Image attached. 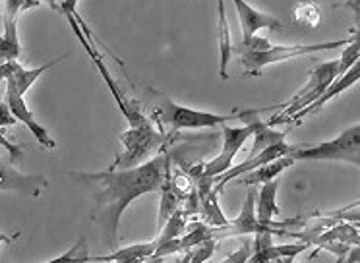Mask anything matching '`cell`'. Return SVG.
I'll return each mask as SVG.
<instances>
[{"mask_svg":"<svg viewBox=\"0 0 360 263\" xmlns=\"http://www.w3.org/2000/svg\"><path fill=\"white\" fill-rule=\"evenodd\" d=\"M171 167L169 153L155 155L153 159L141 162L132 169H107L99 172H74L72 177L78 182L91 188L94 193V211L91 219L99 224L103 238L110 250L118 246V224L124 209L146 193L161 188Z\"/></svg>","mask_w":360,"mask_h":263,"instance_id":"obj_1","label":"cell"},{"mask_svg":"<svg viewBox=\"0 0 360 263\" xmlns=\"http://www.w3.org/2000/svg\"><path fill=\"white\" fill-rule=\"evenodd\" d=\"M360 60V43H359V31L356 35H352L351 43L343 46V53L335 60H328L318 64L316 68L310 72V79L308 84L300 89V91L292 97V99L285 105V110L281 115L274 116L267 126H275V124H285L289 120L290 116L300 113L302 108H306L308 105H312L314 101H318L321 97V93L328 89L329 85L333 84V79L339 77L341 74H345L347 70L354 66L356 62Z\"/></svg>","mask_w":360,"mask_h":263,"instance_id":"obj_2","label":"cell"},{"mask_svg":"<svg viewBox=\"0 0 360 263\" xmlns=\"http://www.w3.org/2000/svg\"><path fill=\"white\" fill-rule=\"evenodd\" d=\"M240 115H215L196 108L176 105L172 99H159L153 107V118L161 126L163 134H176L179 130H202V128H217L235 120Z\"/></svg>","mask_w":360,"mask_h":263,"instance_id":"obj_3","label":"cell"},{"mask_svg":"<svg viewBox=\"0 0 360 263\" xmlns=\"http://www.w3.org/2000/svg\"><path fill=\"white\" fill-rule=\"evenodd\" d=\"M351 39L352 37L323 41V43H316V45H269L267 49H262V51H246V49H243L240 60H243V66L248 76H262L269 64L290 60V58H298V56H306V54L321 53V51L343 49L345 45L351 43Z\"/></svg>","mask_w":360,"mask_h":263,"instance_id":"obj_4","label":"cell"},{"mask_svg":"<svg viewBox=\"0 0 360 263\" xmlns=\"http://www.w3.org/2000/svg\"><path fill=\"white\" fill-rule=\"evenodd\" d=\"M167 139H169V136L159 130L151 120L140 124V126L128 128L120 136V141H122L124 149L109 169H132V167H138L141 162L148 161L157 149H161L167 143Z\"/></svg>","mask_w":360,"mask_h":263,"instance_id":"obj_5","label":"cell"},{"mask_svg":"<svg viewBox=\"0 0 360 263\" xmlns=\"http://www.w3.org/2000/svg\"><path fill=\"white\" fill-rule=\"evenodd\" d=\"M295 161H347L360 165V126L354 124L341 136L318 146H295L289 153Z\"/></svg>","mask_w":360,"mask_h":263,"instance_id":"obj_6","label":"cell"},{"mask_svg":"<svg viewBox=\"0 0 360 263\" xmlns=\"http://www.w3.org/2000/svg\"><path fill=\"white\" fill-rule=\"evenodd\" d=\"M258 115V110H250V113H243L240 118L246 120L244 126H229L223 124L221 132H223V149L221 153L212 159V161L205 162L204 172L200 178H215L221 177L223 172H227L233 167L236 153L240 151V147L244 146V141L250 138L252 132H254V116Z\"/></svg>","mask_w":360,"mask_h":263,"instance_id":"obj_7","label":"cell"},{"mask_svg":"<svg viewBox=\"0 0 360 263\" xmlns=\"http://www.w3.org/2000/svg\"><path fill=\"white\" fill-rule=\"evenodd\" d=\"M274 232H258L254 234V250H250V257L246 263H271L281 257H295L306 252L310 244L306 242H292V244H274Z\"/></svg>","mask_w":360,"mask_h":263,"instance_id":"obj_8","label":"cell"},{"mask_svg":"<svg viewBox=\"0 0 360 263\" xmlns=\"http://www.w3.org/2000/svg\"><path fill=\"white\" fill-rule=\"evenodd\" d=\"M258 232H274L262 226L256 219V195L248 193L244 205L240 209V215L235 221H229L223 226H212V234L215 240L231 238V236H248V234H258ZM275 234V232H274Z\"/></svg>","mask_w":360,"mask_h":263,"instance_id":"obj_9","label":"cell"},{"mask_svg":"<svg viewBox=\"0 0 360 263\" xmlns=\"http://www.w3.org/2000/svg\"><path fill=\"white\" fill-rule=\"evenodd\" d=\"M49 186V180L41 174H24L10 162L0 161V190L18 192L37 198Z\"/></svg>","mask_w":360,"mask_h":263,"instance_id":"obj_10","label":"cell"},{"mask_svg":"<svg viewBox=\"0 0 360 263\" xmlns=\"http://www.w3.org/2000/svg\"><path fill=\"white\" fill-rule=\"evenodd\" d=\"M4 84H6V103H8L10 113L14 115V118H16L18 122L25 124V126L30 128V132L33 134V138L37 139L41 146L47 147V149H55L56 141L49 136L47 128H43V126L35 120L33 113L27 108V105H25L24 95H20V93L16 91V87L12 84H8V82H4Z\"/></svg>","mask_w":360,"mask_h":263,"instance_id":"obj_11","label":"cell"},{"mask_svg":"<svg viewBox=\"0 0 360 263\" xmlns=\"http://www.w3.org/2000/svg\"><path fill=\"white\" fill-rule=\"evenodd\" d=\"M64 58H68V54H64L60 58H56V60H51L47 64H43L39 68H32L27 70L24 68L22 64L18 60H10V62H0V82H8L16 87V91L20 95H25V93L30 91V87H32L37 79H39L47 70H51L53 66H56L58 62H63Z\"/></svg>","mask_w":360,"mask_h":263,"instance_id":"obj_12","label":"cell"},{"mask_svg":"<svg viewBox=\"0 0 360 263\" xmlns=\"http://www.w3.org/2000/svg\"><path fill=\"white\" fill-rule=\"evenodd\" d=\"M18 14H20V0H4L0 62L18 60V56L22 53V45H20V37H18Z\"/></svg>","mask_w":360,"mask_h":263,"instance_id":"obj_13","label":"cell"},{"mask_svg":"<svg viewBox=\"0 0 360 263\" xmlns=\"http://www.w3.org/2000/svg\"><path fill=\"white\" fill-rule=\"evenodd\" d=\"M277 192H279V178L269 180L262 184L258 192V203H256V219L267 231H274L275 236H279L285 226H290V221L285 223H274V219L279 215V203H277Z\"/></svg>","mask_w":360,"mask_h":263,"instance_id":"obj_14","label":"cell"},{"mask_svg":"<svg viewBox=\"0 0 360 263\" xmlns=\"http://www.w3.org/2000/svg\"><path fill=\"white\" fill-rule=\"evenodd\" d=\"M238 14V22H240V30H243V45L248 43L259 30H281L283 23L279 18H275L266 12H259L256 8H252L246 0H233Z\"/></svg>","mask_w":360,"mask_h":263,"instance_id":"obj_15","label":"cell"},{"mask_svg":"<svg viewBox=\"0 0 360 263\" xmlns=\"http://www.w3.org/2000/svg\"><path fill=\"white\" fill-rule=\"evenodd\" d=\"M359 79H360V64L356 62V64H354V66H351V68L347 70L345 74H341V76L333 79V84L329 85L328 89L321 93L320 99L314 101L312 105H308V107L302 108L300 113L290 116L289 120H287L285 124H298V122H302L304 118H308V116L316 115L318 110H321V108L326 107V103H329V99L337 97L339 93L347 91V89H349V87H352V85L356 84Z\"/></svg>","mask_w":360,"mask_h":263,"instance_id":"obj_16","label":"cell"},{"mask_svg":"<svg viewBox=\"0 0 360 263\" xmlns=\"http://www.w3.org/2000/svg\"><path fill=\"white\" fill-rule=\"evenodd\" d=\"M198 200H200V209L198 213L202 217V223L210 226H223L229 223V219L223 215L217 201V192L213 190V178H200L196 182Z\"/></svg>","mask_w":360,"mask_h":263,"instance_id":"obj_17","label":"cell"},{"mask_svg":"<svg viewBox=\"0 0 360 263\" xmlns=\"http://www.w3.org/2000/svg\"><path fill=\"white\" fill-rule=\"evenodd\" d=\"M217 14H219V22H217V39H219V76L223 79H229V64L233 58V37H231V30H229L227 20V6L225 0H217Z\"/></svg>","mask_w":360,"mask_h":263,"instance_id":"obj_18","label":"cell"},{"mask_svg":"<svg viewBox=\"0 0 360 263\" xmlns=\"http://www.w3.org/2000/svg\"><path fill=\"white\" fill-rule=\"evenodd\" d=\"M295 159L289 157V155H285V157H279V159H275L271 162H266V165H262L258 169L250 170V172H246L238 182L243 186H256V184H266L269 180H275V178H279L283 170H287L289 167L295 165Z\"/></svg>","mask_w":360,"mask_h":263,"instance_id":"obj_19","label":"cell"},{"mask_svg":"<svg viewBox=\"0 0 360 263\" xmlns=\"http://www.w3.org/2000/svg\"><path fill=\"white\" fill-rule=\"evenodd\" d=\"M155 252V242H141V244H132V246L120 248L115 250L110 255H94L95 262H105V263H115V262H134L140 263L143 259L151 257Z\"/></svg>","mask_w":360,"mask_h":263,"instance_id":"obj_20","label":"cell"},{"mask_svg":"<svg viewBox=\"0 0 360 263\" xmlns=\"http://www.w3.org/2000/svg\"><path fill=\"white\" fill-rule=\"evenodd\" d=\"M186 229H188V217L184 215L182 209H176V211L167 219V223L159 229V236H157L153 242H155L157 246V244H165V242H169V240L180 238V236L186 232Z\"/></svg>","mask_w":360,"mask_h":263,"instance_id":"obj_21","label":"cell"},{"mask_svg":"<svg viewBox=\"0 0 360 263\" xmlns=\"http://www.w3.org/2000/svg\"><path fill=\"white\" fill-rule=\"evenodd\" d=\"M215 250H217V240L207 238L204 240V242L196 244V246L184 250V252H182L184 255H182L180 262L176 263H205L207 259H212L213 254H215Z\"/></svg>","mask_w":360,"mask_h":263,"instance_id":"obj_22","label":"cell"},{"mask_svg":"<svg viewBox=\"0 0 360 263\" xmlns=\"http://www.w3.org/2000/svg\"><path fill=\"white\" fill-rule=\"evenodd\" d=\"M94 255L87 252V240L78 238V242L66 252V254L58 255L55 259H51L47 263H91Z\"/></svg>","mask_w":360,"mask_h":263,"instance_id":"obj_23","label":"cell"},{"mask_svg":"<svg viewBox=\"0 0 360 263\" xmlns=\"http://www.w3.org/2000/svg\"><path fill=\"white\" fill-rule=\"evenodd\" d=\"M295 20L300 23H306V25H312L316 27L320 23V12L314 2L310 0H302L297 8H295Z\"/></svg>","mask_w":360,"mask_h":263,"instance_id":"obj_24","label":"cell"},{"mask_svg":"<svg viewBox=\"0 0 360 263\" xmlns=\"http://www.w3.org/2000/svg\"><path fill=\"white\" fill-rule=\"evenodd\" d=\"M0 146L6 147V151L10 153V159H12V161L20 159V155L24 151V146H16V143H12V141L4 136V128H2V126H0Z\"/></svg>","mask_w":360,"mask_h":263,"instance_id":"obj_25","label":"cell"},{"mask_svg":"<svg viewBox=\"0 0 360 263\" xmlns=\"http://www.w3.org/2000/svg\"><path fill=\"white\" fill-rule=\"evenodd\" d=\"M248 257H250V244H243L236 252L229 254L221 263H246Z\"/></svg>","mask_w":360,"mask_h":263,"instance_id":"obj_26","label":"cell"},{"mask_svg":"<svg viewBox=\"0 0 360 263\" xmlns=\"http://www.w3.org/2000/svg\"><path fill=\"white\" fill-rule=\"evenodd\" d=\"M18 120L14 118V115L10 113V107H8V103H6V97L2 99L0 97V126L4 128V126H14Z\"/></svg>","mask_w":360,"mask_h":263,"instance_id":"obj_27","label":"cell"},{"mask_svg":"<svg viewBox=\"0 0 360 263\" xmlns=\"http://www.w3.org/2000/svg\"><path fill=\"white\" fill-rule=\"evenodd\" d=\"M360 262V248L351 246V250L347 252L343 259H337V263H359Z\"/></svg>","mask_w":360,"mask_h":263,"instance_id":"obj_28","label":"cell"},{"mask_svg":"<svg viewBox=\"0 0 360 263\" xmlns=\"http://www.w3.org/2000/svg\"><path fill=\"white\" fill-rule=\"evenodd\" d=\"M37 6H39V2H37V0H20V12L30 10V8H37Z\"/></svg>","mask_w":360,"mask_h":263,"instance_id":"obj_29","label":"cell"},{"mask_svg":"<svg viewBox=\"0 0 360 263\" xmlns=\"http://www.w3.org/2000/svg\"><path fill=\"white\" fill-rule=\"evenodd\" d=\"M16 238H18V234H16V236H8V234H0V246H2V244H10L12 240H16Z\"/></svg>","mask_w":360,"mask_h":263,"instance_id":"obj_30","label":"cell"},{"mask_svg":"<svg viewBox=\"0 0 360 263\" xmlns=\"http://www.w3.org/2000/svg\"><path fill=\"white\" fill-rule=\"evenodd\" d=\"M165 257H155V255H151V257H148V259H143V262L140 263H163Z\"/></svg>","mask_w":360,"mask_h":263,"instance_id":"obj_31","label":"cell"},{"mask_svg":"<svg viewBox=\"0 0 360 263\" xmlns=\"http://www.w3.org/2000/svg\"><path fill=\"white\" fill-rule=\"evenodd\" d=\"M274 263H295V257H281V259H275Z\"/></svg>","mask_w":360,"mask_h":263,"instance_id":"obj_32","label":"cell"},{"mask_svg":"<svg viewBox=\"0 0 360 263\" xmlns=\"http://www.w3.org/2000/svg\"><path fill=\"white\" fill-rule=\"evenodd\" d=\"M37 2H47V4H51L53 8H56V4H58V2H63V0H37Z\"/></svg>","mask_w":360,"mask_h":263,"instance_id":"obj_33","label":"cell"},{"mask_svg":"<svg viewBox=\"0 0 360 263\" xmlns=\"http://www.w3.org/2000/svg\"><path fill=\"white\" fill-rule=\"evenodd\" d=\"M115 263H134V262H115Z\"/></svg>","mask_w":360,"mask_h":263,"instance_id":"obj_34","label":"cell"}]
</instances>
